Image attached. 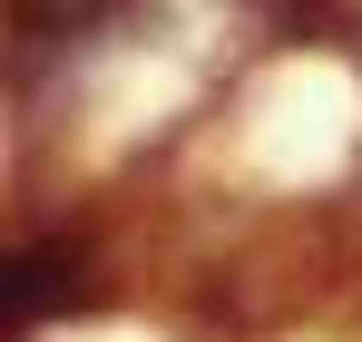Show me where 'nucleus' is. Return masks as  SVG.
Instances as JSON below:
<instances>
[{
  "label": "nucleus",
  "instance_id": "nucleus-1",
  "mask_svg": "<svg viewBox=\"0 0 362 342\" xmlns=\"http://www.w3.org/2000/svg\"><path fill=\"white\" fill-rule=\"evenodd\" d=\"M59 293H69V254H10L0 264V342L20 333V323H40Z\"/></svg>",
  "mask_w": 362,
  "mask_h": 342
}]
</instances>
